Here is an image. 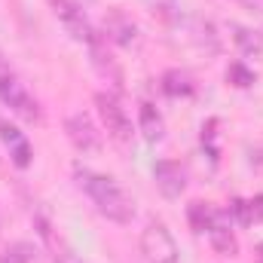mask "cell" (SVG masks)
<instances>
[{
    "mask_svg": "<svg viewBox=\"0 0 263 263\" xmlns=\"http://www.w3.org/2000/svg\"><path fill=\"white\" fill-rule=\"evenodd\" d=\"M52 12H55V18L62 22V28H65L77 43H86V46H89V43L98 37V31L92 28L89 15H86L73 0H52Z\"/></svg>",
    "mask_w": 263,
    "mask_h": 263,
    "instance_id": "8992f818",
    "label": "cell"
},
{
    "mask_svg": "<svg viewBox=\"0 0 263 263\" xmlns=\"http://www.w3.org/2000/svg\"><path fill=\"white\" fill-rule=\"evenodd\" d=\"M227 83L236 86V89H251L257 83V73L245 65V62H230V67H227Z\"/></svg>",
    "mask_w": 263,
    "mask_h": 263,
    "instance_id": "e0dca14e",
    "label": "cell"
},
{
    "mask_svg": "<svg viewBox=\"0 0 263 263\" xmlns=\"http://www.w3.org/2000/svg\"><path fill=\"white\" fill-rule=\"evenodd\" d=\"M153 181H156V190L165 199H181V193L187 190V172L175 159H159L153 165Z\"/></svg>",
    "mask_w": 263,
    "mask_h": 263,
    "instance_id": "ba28073f",
    "label": "cell"
},
{
    "mask_svg": "<svg viewBox=\"0 0 263 263\" xmlns=\"http://www.w3.org/2000/svg\"><path fill=\"white\" fill-rule=\"evenodd\" d=\"M0 141L6 144L9 159H12L15 168H28L31 165L34 150H31V141L25 138V132H18L15 126H9V123H0Z\"/></svg>",
    "mask_w": 263,
    "mask_h": 263,
    "instance_id": "8fae6325",
    "label": "cell"
},
{
    "mask_svg": "<svg viewBox=\"0 0 263 263\" xmlns=\"http://www.w3.org/2000/svg\"><path fill=\"white\" fill-rule=\"evenodd\" d=\"M205 236H208V242H211V248L217 254H223V257H236L239 254V239L233 233V217L227 211H214L211 227H208Z\"/></svg>",
    "mask_w": 263,
    "mask_h": 263,
    "instance_id": "9c48e42d",
    "label": "cell"
},
{
    "mask_svg": "<svg viewBox=\"0 0 263 263\" xmlns=\"http://www.w3.org/2000/svg\"><path fill=\"white\" fill-rule=\"evenodd\" d=\"M159 86H162V92H165L168 98H190V95L196 92V83L190 80V73H184V70H178V67L165 70Z\"/></svg>",
    "mask_w": 263,
    "mask_h": 263,
    "instance_id": "9a60e30c",
    "label": "cell"
},
{
    "mask_svg": "<svg viewBox=\"0 0 263 263\" xmlns=\"http://www.w3.org/2000/svg\"><path fill=\"white\" fill-rule=\"evenodd\" d=\"M65 132H67V141H70L80 153H98V150H101V132L92 123L89 114H83V110L70 114L65 120Z\"/></svg>",
    "mask_w": 263,
    "mask_h": 263,
    "instance_id": "52a82bcc",
    "label": "cell"
},
{
    "mask_svg": "<svg viewBox=\"0 0 263 263\" xmlns=\"http://www.w3.org/2000/svg\"><path fill=\"white\" fill-rule=\"evenodd\" d=\"M0 263H12V260H9V257H6V254H0Z\"/></svg>",
    "mask_w": 263,
    "mask_h": 263,
    "instance_id": "cb8c5ba5",
    "label": "cell"
},
{
    "mask_svg": "<svg viewBox=\"0 0 263 263\" xmlns=\"http://www.w3.org/2000/svg\"><path fill=\"white\" fill-rule=\"evenodd\" d=\"M89 55H92L95 70H98L114 89H123V70H120V65L114 62V55L107 52V40H104V34H98V37L89 43Z\"/></svg>",
    "mask_w": 263,
    "mask_h": 263,
    "instance_id": "30bf717a",
    "label": "cell"
},
{
    "mask_svg": "<svg viewBox=\"0 0 263 263\" xmlns=\"http://www.w3.org/2000/svg\"><path fill=\"white\" fill-rule=\"evenodd\" d=\"M257 260L263 263V245H257Z\"/></svg>",
    "mask_w": 263,
    "mask_h": 263,
    "instance_id": "603a6c76",
    "label": "cell"
},
{
    "mask_svg": "<svg viewBox=\"0 0 263 263\" xmlns=\"http://www.w3.org/2000/svg\"><path fill=\"white\" fill-rule=\"evenodd\" d=\"M190 37H193V43H196L202 52H208V55H217V52H220V34H217L214 22H208V18H193V22H190Z\"/></svg>",
    "mask_w": 263,
    "mask_h": 263,
    "instance_id": "5bb4252c",
    "label": "cell"
},
{
    "mask_svg": "<svg viewBox=\"0 0 263 263\" xmlns=\"http://www.w3.org/2000/svg\"><path fill=\"white\" fill-rule=\"evenodd\" d=\"M138 132H141V138H144L147 144H159V141L165 138L162 114H159L150 101H144V104L138 107Z\"/></svg>",
    "mask_w": 263,
    "mask_h": 263,
    "instance_id": "7c38bea8",
    "label": "cell"
},
{
    "mask_svg": "<svg viewBox=\"0 0 263 263\" xmlns=\"http://www.w3.org/2000/svg\"><path fill=\"white\" fill-rule=\"evenodd\" d=\"M73 181H77V187H80L86 196L95 202V208H98L107 220H114V223H132V220H135V199H132L114 178L98 175V172H92L89 165L77 162V165H73Z\"/></svg>",
    "mask_w": 263,
    "mask_h": 263,
    "instance_id": "6da1fadb",
    "label": "cell"
},
{
    "mask_svg": "<svg viewBox=\"0 0 263 263\" xmlns=\"http://www.w3.org/2000/svg\"><path fill=\"white\" fill-rule=\"evenodd\" d=\"M248 202H251V211H254V223H263V193H257Z\"/></svg>",
    "mask_w": 263,
    "mask_h": 263,
    "instance_id": "44dd1931",
    "label": "cell"
},
{
    "mask_svg": "<svg viewBox=\"0 0 263 263\" xmlns=\"http://www.w3.org/2000/svg\"><path fill=\"white\" fill-rule=\"evenodd\" d=\"M242 9H248V12H254V15H263V0H236Z\"/></svg>",
    "mask_w": 263,
    "mask_h": 263,
    "instance_id": "7402d4cb",
    "label": "cell"
},
{
    "mask_svg": "<svg viewBox=\"0 0 263 263\" xmlns=\"http://www.w3.org/2000/svg\"><path fill=\"white\" fill-rule=\"evenodd\" d=\"M230 37L236 43V49L248 59H260L263 55V34L254 31V28H245L239 22H230Z\"/></svg>",
    "mask_w": 263,
    "mask_h": 263,
    "instance_id": "4fadbf2b",
    "label": "cell"
},
{
    "mask_svg": "<svg viewBox=\"0 0 263 263\" xmlns=\"http://www.w3.org/2000/svg\"><path fill=\"white\" fill-rule=\"evenodd\" d=\"M95 107H98V117H101L107 135L117 144H132V135H135L132 132V117L120 104V98L114 92H95Z\"/></svg>",
    "mask_w": 263,
    "mask_h": 263,
    "instance_id": "277c9868",
    "label": "cell"
},
{
    "mask_svg": "<svg viewBox=\"0 0 263 263\" xmlns=\"http://www.w3.org/2000/svg\"><path fill=\"white\" fill-rule=\"evenodd\" d=\"M0 123H3V120H0Z\"/></svg>",
    "mask_w": 263,
    "mask_h": 263,
    "instance_id": "d4e9b609",
    "label": "cell"
},
{
    "mask_svg": "<svg viewBox=\"0 0 263 263\" xmlns=\"http://www.w3.org/2000/svg\"><path fill=\"white\" fill-rule=\"evenodd\" d=\"M141 254L147 263H181V251L175 236L162 220H150L141 233Z\"/></svg>",
    "mask_w": 263,
    "mask_h": 263,
    "instance_id": "3957f363",
    "label": "cell"
},
{
    "mask_svg": "<svg viewBox=\"0 0 263 263\" xmlns=\"http://www.w3.org/2000/svg\"><path fill=\"white\" fill-rule=\"evenodd\" d=\"M217 120H208L205 126H202V144L208 147V153H211V159L217 162Z\"/></svg>",
    "mask_w": 263,
    "mask_h": 263,
    "instance_id": "ffe728a7",
    "label": "cell"
},
{
    "mask_svg": "<svg viewBox=\"0 0 263 263\" xmlns=\"http://www.w3.org/2000/svg\"><path fill=\"white\" fill-rule=\"evenodd\" d=\"M104 40L117 43L120 49H138L141 40H144V34H141L138 22L132 18L126 9L114 6V9L104 12Z\"/></svg>",
    "mask_w": 263,
    "mask_h": 263,
    "instance_id": "5b68a950",
    "label": "cell"
},
{
    "mask_svg": "<svg viewBox=\"0 0 263 263\" xmlns=\"http://www.w3.org/2000/svg\"><path fill=\"white\" fill-rule=\"evenodd\" d=\"M211 217H214V208H208L205 202H190L187 205V220H190V230L202 236V233H208V227H211Z\"/></svg>",
    "mask_w": 263,
    "mask_h": 263,
    "instance_id": "2e32d148",
    "label": "cell"
},
{
    "mask_svg": "<svg viewBox=\"0 0 263 263\" xmlns=\"http://www.w3.org/2000/svg\"><path fill=\"white\" fill-rule=\"evenodd\" d=\"M3 254L12 263H34L37 260V251H34V245H28V242H12Z\"/></svg>",
    "mask_w": 263,
    "mask_h": 263,
    "instance_id": "d6986e66",
    "label": "cell"
},
{
    "mask_svg": "<svg viewBox=\"0 0 263 263\" xmlns=\"http://www.w3.org/2000/svg\"><path fill=\"white\" fill-rule=\"evenodd\" d=\"M0 101L18 117V120H25V123H40L43 120V110H40V104H37V98L28 92V86L18 80V77H12L9 70H0Z\"/></svg>",
    "mask_w": 263,
    "mask_h": 263,
    "instance_id": "7a4b0ae2",
    "label": "cell"
},
{
    "mask_svg": "<svg viewBox=\"0 0 263 263\" xmlns=\"http://www.w3.org/2000/svg\"><path fill=\"white\" fill-rule=\"evenodd\" d=\"M227 214H230L239 227H251V223H254V211H251V202H248V199H233Z\"/></svg>",
    "mask_w": 263,
    "mask_h": 263,
    "instance_id": "ac0fdd59",
    "label": "cell"
}]
</instances>
